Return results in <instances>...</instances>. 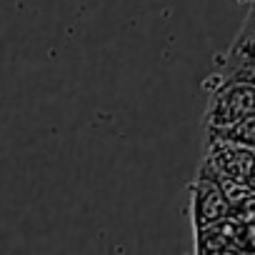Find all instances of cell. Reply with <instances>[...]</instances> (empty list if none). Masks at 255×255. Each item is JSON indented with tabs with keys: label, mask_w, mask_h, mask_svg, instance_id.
<instances>
[{
	"label": "cell",
	"mask_w": 255,
	"mask_h": 255,
	"mask_svg": "<svg viewBox=\"0 0 255 255\" xmlns=\"http://www.w3.org/2000/svg\"><path fill=\"white\" fill-rule=\"evenodd\" d=\"M213 133L218 138H228V140H235V143L255 148V113L245 115L243 120H238V123H233L228 128H213Z\"/></svg>",
	"instance_id": "cell-5"
},
{
	"label": "cell",
	"mask_w": 255,
	"mask_h": 255,
	"mask_svg": "<svg viewBox=\"0 0 255 255\" xmlns=\"http://www.w3.org/2000/svg\"><path fill=\"white\" fill-rule=\"evenodd\" d=\"M235 43H255V8L250 10V15H248V20H245Z\"/></svg>",
	"instance_id": "cell-6"
},
{
	"label": "cell",
	"mask_w": 255,
	"mask_h": 255,
	"mask_svg": "<svg viewBox=\"0 0 255 255\" xmlns=\"http://www.w3.org/2000/svg\"><path fill=\"white\" fill-rule=\"evenodd\" d=\"M233 210L228 195L223 193V188L205 178V175H198V183H195V193H193V218H195V233L203 230L205 225L210 223H218L223 218H228Z\"/></svg>",
	"instance_id": "cell-2"
},
{
	"label": "cell",
	"mask_w": 255,
	"mask_h": 255,
	"mask_svg": "<svg viewBox=\"0 0 255 255\" xmlns=\"http://www.w3.org/2000/svg\"><path fill=\"white\" fill-rule=\"evenodd\" d=\"M218 140L220 143L213 148L210 163L220 173L245 183L255 170V150L250 145H243V143H235V140H228V138H218Z\"/></svg>",
	"instance_id": "cell-3"
},
{
	"label": "cell",
	"mask_w": 255,
	"mask_h": 255,
	"mask_svg": "<svg viewBox=\"0 0 255 255\" xmlns=\"http://www.w3.org/2000/svg\"><path fill=\"white\" fill-rule=\"evenodd\" d=\"M198 250L200 253H233L243 250V223L233 215L205 225L198 230Z\"/></svg>",
	"instance_id": "cell-4"
},
{
	"label": "cell",
	"mask_w": 255,
	"mask_h": 255,
	"mask_svg": "<svg viewBox=\"0 0 255 255\" xmlns=\"http://www.w3.org/2000/svg\"><path fill=\"white\" fill-rule=\"evenodd\" d=\"M253 113H255V83L225 80L220 83V88L210 93L205 108V123L210 130L213 128H228Z\"/></svg>",
	"instance_id": "cell-1"
},
{
	"label": "cell",
	"mask_w": 255,
	"mask_h": 255,
	"mask_svg": "<svg viewBox=\"0 0 255 255\" xmlns=\"http://www.w3.org/2000/svg\"><path fill=\"white\" fill-rule=\"evenodd\" d=\"M255 250V220L243 225V253Z\"/></svg>",
	"instance_id": "cell-7"
}]
</instances>
